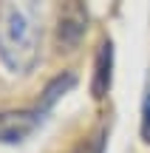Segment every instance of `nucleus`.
<instances>
[{
    "instance_id": "1",
    "label": "nucleus",
    "mask_w": 150,
    "mask_h": 153,
    "mask_svg": "<svg viewBox=\"0 0 150 153\" xmlns=\"http://www.w3.org/2000/svg\"><path fill=\"white\" fill-rule=\"evenodd\" d=\"M43 0H0V62L11 74H28L40 60Z\"/></svg>"
},
{
    "instance_id": "2",
    "label": "nucleus",
    "mask_w": 150,
    "mask_h": 153,
    "mask_svg": "<svg viewBox=\"0 0 150 153\" xmlns=\"http://www.w3.org/2000/svg\"><path fill=\"white\" fill-rule=\"evenodd\" d=\"M88 31V9L82 0H60L57 11V28H54V45L57 51H77Z\"/></svg>"
},
{
    "instance_id": "3",
    "label": "nucleus",
    "mask_w": 150,
    "mask_h": 153,
    "mask_svg": "<svg viewBox=\"0 0 150 153\" xmlns=\"http://www.w3.org/2000/svg\"><path fill=\"white\" fill-rule=\"evenodd\" d=\"M40 119H43V111H6V114H0V142L6 145L23 142L28 133L37 131Z\"/></svg>"
},
{
    "instance_id": "4",
    "label": "nucleus",
    "mask_w": 150,
    "mask_h": 153,
    "mask_svg": "<svg viewBox=\"0 0 150 153\" xmlns=\"http://www.w3.org/2000/svg\"><path fill=\"white\" fill-rule=\"evenodd\" d=\"M113 82V43L105 40L96 51V62H94V82H91V94L94 99H105Z\"/></svg>"
},
{
    "instance_id": "5",
    "label": "nucleus",
    "mask_w": 150,
    "mask_h": 153,
    "mask_svg": "<svg viewBox=\"0 0 150 153\" xmlns=\"http://www.w3.org/2000/svg\"><path fill=\"white\" fill-rule=\"evenodd\" d=\"M74 82H77V76H74V74H60L54 82H48V88H45V94H43V111H45V108H51V105H54L57 99L62 97V94L71 91Z\"/></svg>"
},
{
    "instance_id": "6",
    "label": "nucleus",
    "mask_w": 150,
    "mask_h": 153,
    "mask_svg": "<svg viewBox=\"0 0 150 153\" xmlns=\"http://www.w3.org/2000/svg\"><path fill=\"white\" fill-rule=\"evenodd\" d=\"M142 139L150 142V88L145 94V102H142Z\"/></svg>"
},
{
    "instance_id": "7",
    "label": "nucleus",
    "mask_w": 150,
    "mask_h": 153,
    "mask_svg": "<svg viewBox=\"0 0 150 153\" xmlns=\"http://www.w3.org/2000/svg\"><path fill=\"white\" fill-rule=\"evenodd\" d=\"M102 150H105V131H99L91 142H85L77 153H102Z\"/></svg>"
}]
</instances>
